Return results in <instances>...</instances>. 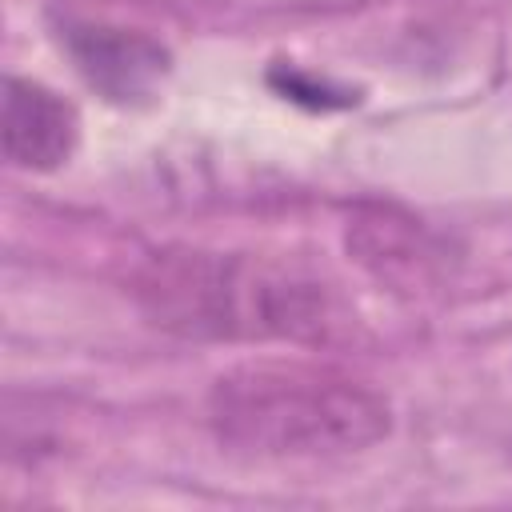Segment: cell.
I'll use <instances>...</instances> for the list:
<instances>
[{
	"instance_id": "obj_1",
	"label": "cell",
	"mask_w": 512,
	"mask_h": 512,
	"mask_svg": "<svg viewBox=\"0 0 512 512\" xmlns=\"http://www.w3.org/2000/svg\"><path fill=\"white\" fill-rule=\"evenodd\" d=\"M144 316L184 340L320 344L344 324L336 284L288 256L160 248L136 276Z\"/></svg>"
},
{
	"instance_id": "obj_2",
	"label": "cell",
	"mask_w": 512,
	"mask_h": 512,
	"mask_svg": "<svg viewBox=\"0 0 512 512\" xmlns=\"http://www.w3.org/2000/svg\"><path fill=\"white\" fill-rule=\"evenodd\" d=\"M208 424L220 444L260 460H324L380 444L392 404L380 388L308 360H248L216 376Z\"/></svg>"
},
{
	"instance_id": "obj_3",
	"label": "cell",
	"mask_w": 512,
	"mask_h": 512,
	"mask_svg": "<svg viewBox=\"0 0 512 512\" xmlns=\"http://www.w3.org/2000/svg\"><path fill=\"white\" fill-rule=\"evenodd\" d=\"M52 32L56 44L68 52L72 68L80 72V80L108 104L144 108L156 100L160 84L172 72V52L140 28L60 12L52 20Z\"/></svg>"
},
{
	"instance_id": "obj_4",
	"label": "cell",
	"mask_w": 512,
	"mask_h": 512,
	"mask_svg": "<svg viewBox=\"0 0 512 512\" xmlns=\"http://www.w3.org/2000/svg\"><path fill=\"white\" fill-rule=\"evenodd\" d=\"M352 256L392 288H428L448 268V248L400 208H360L348 224Z\"/></svg>"
},
{
	"instance_id": "obj_5",
	"label": "cell",
	"mask_w": 512,
	"mask_h": 512,
	"mask_svg": "<svg viewBox=\"0 0 512 512\" xmlns=\"http://www.w3.org/2000/svg\"><path fill=\"white\" fill-rule=\"evenodd\" d=\"M4 156L24 172H56L80 140L76 108L48 84L8 76L4 84Z\"/></svg>"
}]
</instances>
